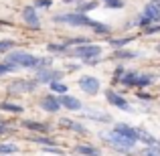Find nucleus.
Returning a JSON list of instances; mask_svg holds the SVG:
<instances>
[{"instance_id":"f257e3e1","label":"nucleus","mask_w":160,"mask_h":156,"mask_svg":"<svg viewBox=\"0 0 160 156\" xmlns=\"http://www.w3.org/2000/svg\"><path fill=\"white\" fill-rule=\"evenodd\" d=\"M6 61L14 63L18 69H32V71L45 69V67H53V57H37V55L27 53V51L6 53Z\"/></svg>"},{"instance_id":"f03ea898","label":"nucleus","mask_w":160,"mask_h":156,"mask_svg":"<svg viewBox=\"0 0 160 156\" xmlns=\"http://www.w3.org/2000/svg\"><path fill=\"white\" fill-rule=\"evenodd\" d=\"M102 53H103V49L99 47V45L87 43V45H81V47H73L69 51V57L79 59V61L85 63V65H95V63H99V59H102Z\"/></svg>"},{"instance_id":"7ed1b4c3","label":"nucleus","mask_w":160,"mask_h":156,"mask_svg":"<svg viewBox=\"0 0 160 156\" xmlns=\"http://www.w3.org/2000/svg\"><path fill=\"white\" fill-rule=\"evenodd\" d=\"M53 20L57 24H67V27H75V28H93L98 20L89 18L87 14H81V12H61V14H55Z\"/></svg>"},{"instance_id":"20e7f679","label":"nucleus","mask_w":160,"mask_h":156,"mask_svg":"<svg viewBox=\"0 0 160 156\" xmlns=\"http://www.w3.org/2000/svg\"><path fill=\"white\" fill-rule=\"evenodd\" d=\"M102 138L112 146V148H116V152H124V154L132 152L134 146H136V142L128 140V138H124L122 134H116V132H106V134H102Z\"/></svg>"},{"instance_id":"39448f33","label":"nucleus","mask_w":160,"mask_h":156,"mask_svg":"<svg viewBox=\"0 0 160 156\" xmlns=\"http://www.w3.org/2000/svg\"><path fill=\"white\" fill-rule=\"evenodd\" d=\"M39 85L41 83L37 79H16V81L8 83V91L10 93H32Z\"/></svg>"},{"instance_id":"423d86ee","label":"nucleus","mask_w":160,"mask_h":156,"mask_svg":"<svg viewBox=\"0 0 160 156\" xmlns=\"http://www.w3.org/2000/svg\"><path fill=\"white\" fill-rule=\"evenodd\" d=\"M79 87H81V91L87 93V95H98L99 89H102V83H99V79L93 77V75H81V77H79Z\"/></svg>"},{"instance_id":"0eeeda50","label":"nucleus","mask_w":160,"mask_h":156,"mask_svg":"<svg viewBox=\"0 0 160 156\" xmlns=\"http://www.w3.org/2000/svg\"><path fill=\"white\" fill-rule=\"evenodd\" d=\"M35 79H37L39 83H45V85H49L51 81H59V79H63V71L53 69V67H45V69L35 71Z\"/></svg>"},{"instance_id":"6e6552de","label":"nucleus","mask_w":160,"mask_h":156,"mask_svg":"<svg viewBox=\"0 0 160 156\" xmlns=\"http://www.w3.org/2000/svg\"><path fill=\"white\" fill-rule=\"evenodd\" d=\"M106 99H108L109 105H113V108L122 109V112H132V105L128 103V99H126L124 95L116 93L113 89H106Z\"/></svg>"},{"instance_id":"1a4fd4ad","label":"nucleus","mask_w":160,"mask_h":156,"mask_svg":"<svg viewBox=\"0 0 160 156\" xmlns=\"http://www.w3.org/2000/svg\"><path fill=\"white\" fill-rule=\"evenodd\" d=\"M22 20H24V24L31 27V28H41L39 12H37V8L32 6V4H27V6L22 8Z\"/></svg>"},{"instance_id":"9d476101","label":"nucleus","mask_w":160,"mask_h":156,"mask_svg":"<svg viewBox=\"0 0 160 156\" xmlns=\"http://www.w3.org/2000/svg\"><path fill=\"white\" fill-rule=\"evenodd\" d=\"M113 132L122 134L124 138H128V140L138 144V128H132L130 124H124V122H118V124H113Z\"/></svg>"},{"instance_id":"9b49d317","label":"nucleus","mask_w":160,"mask_h":156,"mask_svg":"<svg viewBox=\"0 0 160 156\" xmlns=\"http://www.w3.org/2000/svg\"><path fill=\"white\" fill-rule=\"evenodd\" d=\"M39 103H41V108H43L45 112H49V113H57L59 109L63 108V105H61V99H59L57 95H53V93L51 95H45Z\"/></svg>"},{"instance_id":"f8f14e48","label":"nucleus","mask_w":160,"mask_h":156,"mask_svg":"<svg viewBox=\"0 0 160 156\" xmlns=\"http://www.w3.org/2000/svg\"><path fill=\"white\" fill-rule=\"evenodd\" d=\"M59 99H61V105L65 109H69V112H81L83 109V102H79L75 95L65 93V95H59Z\"/></svg>"},{"instance_id":"ddd939ff","label":"nucleus","mask_w":160,"mask_h":156,"mask_svg":"<svg viewBox=\"0 0 160 156\" xmlns=\"http://www.w3.org/2000/svg\"><path fill=\"white\" fill-rule=\"evenodd\" d=\"M22 128L31 130L35 134H47L51 130V126L45 124V122H35V120H22Z\"/></svg>"},{"instance_id":"4468645a","label":"nucleus","mask_w":160,"mask_h":156,"mask_svg":"<svg viewBox=\"0 0 160 156\" xmlns=\"http://www.w3.org/2000/svg\"><path fill=\"white\" fill-rule=\"evenodd\" d=\"M142 12H144V14L148 16V18L152 20L154 24H158V23H160V6H158V4H154L152 0H150V2L144 6V10H142Z\"/></svg>"},{"instance_id":"2eb2a0df","label":"nucleus","mask_w":160,"mask_h":156,"mask_svg":"<svg viewBox=\"0 0 160 156\" xmlns=\"http://www.w3.org/2000/svg\"><path fill=\"white\" fill-rule=\"evenodd\" d=\"M154 79H156V77H154L152 73H138L134 87H138V89H146V87H150L154 83Z\"/></svg>"},{"instance_id":"dca6fc26","label":"nucleus","mask_w":160,"mask_h":156,"mask_svg":"<svg viewBox=\"0 0 160 156\" xmlns=\"http://www.w3.org/2000/svg\"><path fill=\"white\" fill-rule=\"evenodd\" d=\"M61 126H65V128L73 130V132H77V134H87L85 126L79 124V122H75V120H71V118H61Z\"/></svg>"},{"instance_id":"f3484780","label":"nucleus","mask_w":160,"mask_h":156,"mask_svg":"<svg viewBox=\"0 0 160 156\" xmlns=\"http://www.w3.org/2000/svg\"><path fill=\"white\" fill-rule=\"evenodd\" d=\"M75 152L81 154V156H102V150L95 148V146H89V144H77L75 146Z\"/></svg>"},{"instance_id":"a211bd4d","label":"nucleus","mask_w":160,"mask_h":156,"mask_svg":"<svg viewBox=\"0 0 160 156\" xmlns=\"http://www.w3.org/2000/svg\"><path fill=\"white\" fill-rule=\"evenodd\" d=\"M138 142H142V144H146V146H156V144H160L156 138H154L150 132H146V130H138Z\"/></svg>"},{"instance_id":"6ab92c4d","label":"nucleus","mask_w":160,"mask_h":156,"mask_svg":"<svg viewBox=\"0 0 160 156\" xmlns=\"http://www.w3.org/2000/svg\"><path fill=\"white\" fill-rule=\"evenodd\" d=\"M49 89H51V93H57V95L69 93V85H67V83H63L61 79H59V81H51V83H49Z\"/></svg>"},{"instance_id":"aec40b11","label":"nucleus","mask_w":160,"mask_h":156,"mask_svg":"<svg viewBox=\"0 0 160 156\" xmlns=\"http://www.w3.org/2000/svg\"><path fill=\"white\" fill-rule=\"evenodd\" d=\"M140 53L138 51H128V49H116L113 53V59H120V61H126V59H138Z\"/></svg>"},{"instance_id":"412c9836","label":"nucleus","mask_w":160,"mask_h":156,"mask_svg":"<svg viewBox=\"0 0 160 156\" xmlns=\"http://www.w3.org/2000/svg\"><path fill=\"white\" fill-rule=\"evenodd\" d=\"M138 73H140V71H126V73H124V77L120 79V85H124V87H134Z\"/></svg>"},{"instance_id":"4be33fe9","label":"nucleus","mask_w":160,"mask_h":156,"mask_svg":"<svg viewBox=\"0 0 160 156\" xmlns=\"http://www.w3.org/2000/svg\"><path fill=\"white\" fill-rule=\"evenodd\" d=\"M63 43H65L69 49H73V47H81V45H87V43H91V41H89V37H71V39H65Z\"/></svg>"},{"instance_id":"5701e85b","label":"nucleus","mask_w":160,"mask_h":156,"mask_svg":"<svg viewBox=\"0 0 160 156\" xmlns=\"http://www.w3.org/2000/svg\"><path fill=\"white\" fill-rule=\"evenodd\" d=\"M47 51L49 53H59V55H69L71 49L67 47L65 43H49L47 45Z\"/></svg>"},{"instance_id":"b1692460","label":"nucleus","mask_w":160,"mask_h":156,"mask_svg":"<svg viewBox=\"0 0 160 156\" xmlns=\"http://www.w3.org/2000/svg\"><path fill=\"white\" fill-rule=\"evenodd\" d=\"M83 118H89L93 122H103V124H112V118L108 113H102V112H87Z\"/></svg>"},{"instance_id":"393cba45","label":"nucleus","mask_w":160,"mask_h":156,"mask_svg":"<svg viewBox=\"0 0 160 156\" xmlns=\"http://www.w3.org/2000/svg\"><path fill=\"white\" fill-rule=\"evenodd\" d=\"M99 2H95V0H87V2H79L77 8H75V12H81V14H87L89 10H93V8H98Z\"/></svg>"},{"instance_id":"a878e982","label":"nucleus","mask_w":160,"mask_h":156,"mask_svg":"<svg viewBox=\"0 0 160 156\" xmlns=\"http://www.w3.org/2000/svg\"><path fill=\"white\" fill-rule=\"evenodd\" d=\"M16 152H18V144H14V142L0 144V156H10V154H16Z\"/></svg>"},{"instance_id":"bb28decb","label":"nucleus","mask_w":160,"mask_h":156,"mask_svg":"<svg viewBox=\"0 0 160 156\" xmlns=\"http://www.w3.org/2000/svg\"><path fill=\"white\" fill-rule=\"evenodd\" d=\"M0 109L2 112H10V113H22V105L12 103V102H0Z\"/></svg>"},{"instance_id":"cd10ccee","label":"nucleus","mask_w":160,"mask_h":156,"mask_svg":"<svg viewBox=\"0 0 160 156\" xmlns=\"http://www.w3.org/2000/svg\"><path fill=\"white\" fill-rule=\"evenodd\" d=\"M136 39V37H120V39H109V45H112L113 49H122V47H126L128 43H132V41Z\"/></svg>"},{"instance_id":"c85d7f7f","label":"nucleus","mask_w":160,"mask_h":156,"mask_svg":"<svg viewBox=\"0 0 160 156\" xmlns=\"http://www.w3.org/2000/svg\"><path fill=\"white\" fill-rule=\"evenodd\" d=\"M16 69H18V67H16L14 63L2 61V63H0V77H4V75H8V73H14Z\"/></svg>"},{"instance_id":"c756f323","label":"nucleus","mask_w":160,"mask_h":156,"mask_svg":"<svg viewBox=\"0 0 160 156\" xmlns=\"http://www.w3.org/2000/svg\"><path fill=\"white\" fill-rule=\"evenodd\" d=\"M28 140L37 142V144H43V146H53L55 144V140L49 138V136H28Z\"/></svg>"},{"instance_id":"7c9ffc66","label":"nucleus","mask_w":160,"mask_h":156,"mask_svg":"<svg viewBox=\"0 0 160 156\" xmlns=\"http://www.w3.org/2000/svg\"><path fill=\"white\" fill-rule=\"evenodd\" d=\"M16 47V43L12 39H0V53H8Z\"/></svg>"},{"instance_id":"2f4dec72","label":"nucleus","mask_w":160,"mask_h":156,"mask_svg":"<svg viewBox=\"0 0 160 156\" xmlns=\"http://www.w3.org/2000/svg\"><path fill=\"white\" fill-rule=\"evenodd\" d=\"M102 2H103V6L112 8V10H122V8L126 6L124 0H102Z\"/></svg>"},{"instance_id":"473e14b6","label":"nucleus","mask_w":160,"mask_h":156,"mask_svg":"<svg viewBox=\"0 0 160 156\" xmlns=\"http://www.w3.org/2000/svg\"><path fill=\"white\" fill-rule=\"evenodd\" d=\"M150 24H154V23H152V20H150L148 16L144 14V12H142V14H140V16H138V18H136V27H142V28H148Z\"/></svg>"},{"instance_id":"72a5a7b5","label":"nucleus","mask_w":160,"mask_h":156,"mask_svg":"<svg viewBox=\"0 0 160 156\" xmlns=\"http://www.w3.org/2000/svg\"><path fill=\"white\" fill-rule=\"evenodd\" d=\"M91 31L98 33V35H109V31H112V28H109L108 24H103V23H95V27L91 28Z\"/></svg>"},{"instance_id":"f704fd0d","label":"nucleus","mask_w":160,"mask_h":156,"mask_svg":"<svg viewBox=\"0 0 160 156\" xmlns=\"http://www.w3.org/2000/svg\"><path fill=\"white\" fill-rule=\"evenodd\" d=\"M43 152H45V154H57V156H63V154H65L57 144H53V146H43Z\"/></svg>"},{"instance_id":"c9c22d12","label":"nucleus","mask_w":160,"mask_h":156,"mask_svg":"<svg viewBox=\"0 0 160 156\" xmlns=\"http://www.w3.org/2000/svg\"><path fill=\"white\" fill-rule=\"evenodd\" d=\"M124 73H126V69L122 65H118L116 71H113V77H112V83H113V85H116V83H120V79L124 77Z\"/></svg>"},{"instance_id":"e433bc0d","label":"nucleus","mask_w":160,"mask_h":156,"mask_svg":"<svg viewBox=\"0 0 160 156\" xmlns=\"http://www.w3.org/2000/svg\"><path fill=\"white\" fill-rule=\"evenodd\" d=\"M32 6L35 8H51L53 0H32Z\"/></svg>"},{"instance_id":"4c0bfd02","label":"nucleus","mask_w":160,"mask_h":156,"mask_svg":"<svg viewBox=\"0 0 160 156\" xmlns=\"http://www.w3.org/2000/svg\"><path fill=\"white\" fill-rule=\"evenodd\" d=\"M144 31H146V35H156V33H160V23L158 24H150V27L148 28H144Z\"/></svg>"},{"instance_id":"58836bf2","label":"nucleus","mask_w":160,"mask_h":156,"mask_svg":"<svg viewBox=\"0 0 160 156\" xmlns=\"http://www.w3.org/2000/svg\"><path fill=\"white\" fill-rule=\"evenodd\" d=\"M10 132H12V128L6 124V122H2V120H0V134H10Z\"/></svg>"},{"instance_id":"ea45409f","label":"nucleus","mask_w":160,"mask_h":156,"mask_svg":"<svg viewBox=\"0 0 160 156\" xmlns=\"http://www.w3.org/2000/svg\"><path fill=\"white\" fill-rule=\"evenodd\" d=\"M140 98H142V99H146V102H150V99H152L148 93H140Z\"/></svg>"},{"instance_id":"a19ab883","label":"nucleus","mask_w":160,"mask_h":156,"mask_svg":"<svg viewBox=\"0 0 160 156\" xmlns=\"http://www.w3.org/2000/svg\"><path fill=\"white\" fill-rule=\"evenodd\" d=\"M65 4H71V2H77V0H63Z\"/></svg>"},{"instance_id":"79ce46f5","label":"nucleus","mask_w":160,"mask_h":156,"mask_svg":"<svg viewBox=\"0 0 160 156\" xmlns=\"http://www.w3.org/2000/svg\"><path fill=\"white\" fill-rule=\"evenodd\" d=\"M156 53H160V43H158V45H156Z\"/></svg>"}]
</instances>
